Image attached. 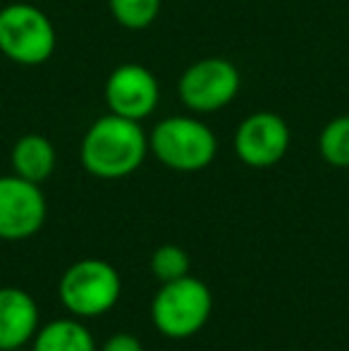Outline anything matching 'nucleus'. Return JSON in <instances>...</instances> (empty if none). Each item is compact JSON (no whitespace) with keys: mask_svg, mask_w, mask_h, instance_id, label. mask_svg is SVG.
I'll use <instances>...</instances> for the list:
<instances>
[{"mask_svg":"<svg viewBox=\"0 0 349 351\" xmlns=\"http://www.w3.org/2000/svg\"><path fill=\"white\" fill-rule=\"evenodd\" d=\"M149 139L136 120L120 115L98 117L82 141V165L98 180H120L139 170Z\"/></svg>","mask_w":349,"mask_h":351,"instance_id":"1","label":"nucleus"},{"mask_svg":"<svg viewBox=\"0 0 349 351\" xmlns=\"http://www.w3.org/2000/svg\"><path fill=\"white\" fill-rule=\"evenodd\" d=\"M213 296L201 280L184 275L163 282L151 304V320L156 330L170 339H186L196 335L210 318Z\"/></svg>","mask_w":349,"mask_h":351,"instance_id":"2","label":"nucleus"},{"mask_svg":"<svg viewBox=\"0 0 349 351\" xmlns=\"http://www.w3.org/2000/svg\"><path fill=\"white\" fill-rule=\"evenodd\" d=\"M0 53L17 65H43L56 53V27L48 14L29 3L0 10Z\"/></svg>","mask_w":349,"mask_h":351,"instance_id":"3","label":"nucleus"},{"mask_svg":"<svg viewBox=\"0 0 349 351\" xmlns=\"http://www.w3.org/2000/svg\"><path fill=\"white\" fill-rule=\"evenodd\" d=\"M149 148L170 170L196 172L213 162L218 139L204 122L194 117H168L156 125Z\"/></svg>","mask_w":349,"mask_h":351,"instance_id":"4","label":"nucleus"},{"mask_svg":"<svg viewBox=\"0 0 349 351\" xmlns=\"http://www.w3.org/2000/svg\"><path fill=\"white\" fill-rule=\"evenodd\" d=\"M122 291L120 273L108 261L84 258L65 270L60 301L77 318H96L117 304Z\"/></svg>","mask_w":349,"mask_h":351,"instance_id":"5","label":"nucleus"},{"mask_svg":"<svg viewBox=\"0 0 349 351\" xmlns=\"http://www.w3.org/2000/svg\"><path fill=\"white\" fill-rule=\"evenodd\" d=\"M239 72L225 58H204L186 67L180 79V98L194 112H215L234 101Z\"/></svg>","mask_w":349,"mask_h":351,"instance_id":"6","label":"nucleus"},{"mask_svg":"<svg viewBox=\"0 0 349 351\" xmlns=\"http://www.w3.org/2000/svg\"><path fill=\"white\" fill-rule=\"evenodd\" d=\"M46 196L38 184L17 175L0 177V239L22 241L46 222Z\"/></svg>","mask_w":349,"mask_h":351,"instance_id":"7","label":"nucleus"},{"mask_svg":"<svg viewBox=\"0 0 349 351\" xmlns=\"http://www.w3.org/2000/svg\"><path fill=\"white\" fill-rule=\"evenodd\" d=\"M289 148V127L275 112H254L234 134V151L249 167H270L285 158Z\"/></svg>","mask_w":349,"mask_h":351,"instance_id":"8","label":"nucleus"},{"mask_svg":"<svg viewBox=\"0 0 349 351\" xmlns=\"http://www.w3.org/2000/svg\"><path fill=\"white\" fill-rule=\"evenodd\" d=\"M160 88L156 77L141 65H120L106 82V103L112 115L144 120L156 110Z\"/></svg>","mask_w":349,"mask_h":351,"instance_id":"9","label":"nucleus"},{"mask_svg":"<svg viewBox=\"0 0 349 351\" xmlns=\"http://www.w3.org/2000/svg\"><path fill=\"white\" fill-rule=\"evenodd\" d=\"M38 332V306L19 287L0 289V351L22 349Z\"/></svg>","mask_w":349,"mask_h":351,"instance_id":"10","label":"nucleus"},{"mask_svg":"<svg viewBox=\"0 0 349 351\" xmlns=\"http://www.w3.org/2000/svg\"><path fill=\"white\" fill-rule=\"evenodd\" d=\"M12 170L17 177L41 184L56 170V148L41 134L22 136L12 148Z\"/></svg>","mask_w":349,"mask_h":351,"instance_id":"11","label":"nucleus"},{"mask_svg":"<svg viewBox=\"0 0 349 351\" xmlns=\"http://www.w3.org/2000/svg\"><path fill=\"white\" fill-rule=\"evenodd\" d=\"M32 351H96V342L80 320L60 318L38 328L32 339Z\"/></svg>","mask_w":349,"mask_h":351,"instance_id":"12","label":"nucleus"},{"mask_svg":"<svg viewBox=\"0 0 349 351\" xmlns=\"http://www.w3.org/2000/svg\"><path fill=\"white\" fill-rule=\"evenodd\" d=\"M318 151L333 167H349V115H340L323 127Z\"/></svg>","mask_w":349,"mask_h":351,"instance_id":"13","label":"nucleus"},{"mask_svg":"<svg viewBox=\"0 0 349 351\" xmlns=\"http://www.w3.org/2000/svg\"><path fill=\"white\" fill-rule=\"evenodd\" d=\"M110 14L125 29H146L156 22L160 12V0H108Z\"/></svg>","mask_w":349,"mask_h":351,"instance_id":"14","label":"nucleus"},{"mask_svg":"<svg viewBox=\"0 0 349 351\" xmlns=\"http://www.w3.org/2000/svg\"><path fill=\"white\" fill-rule=\"evenodd\" d=\"M189 254L175 244L158 246L151 256V273L156 275V280H160V285L189 275Z\"/></svg>","mask_w":349,"mask_h":351,"instance_id":"15","label":"nucleus"},{"mask_svg":"<svg viewBox=\"0 0 349 351\" xmlns=\"http://www.w3.org/2000/svg\"><path fill=\"white\" fill-rule=\"evenodd\" d=\"M101 351H144L141 342L130 332H117L112 337L106 339V344L101 347Z\"/></svg>","mask_w":349,"mask_h":351,"instance_id":"16","label":"nucleus"},{"mask_svg":"<svg viewBox=\"0 0 349 351\" xmlns=\"http://www.w3.org/2000/svg\"><path fill=\"white\" fill-rule=\"evenodd\" d=\"M5 351H24V347L22 349H5Z\"/></svg>","mask_w":349,"mask_h":351,"instance_id":"17","label":"nucleus"}]
</instances>
